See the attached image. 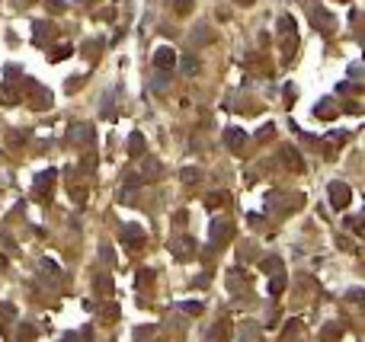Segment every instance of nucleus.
Returning <instances> with one entry per match:
<instances>
[{
    "label": "nucleus",
    "instance_id": "1",
    "mask_svg": "<svg viewBox=\"0 0 365 342\" xmlns=\"http://www.w3.org/2000/svg\"><path fill=\"white\" fill-rule=\"evenodd\" d=\"M154 64H157V68H170V64H173V54H170V48H160V51L154 54Z\"/></svg>",
    "mask_w": 365,
    "mask_h": 342
},
{
    "label": "nucleus",
    "instance_id": "2",
    "mask_svg": "<svg viewBox=\"0 0 365 342\" xmlns=\"http://www.w3.org/2000/svg\"><path fill=\"white\" fill-rule=\"evenodd\" d=\"M330 192H333V202H336V205H346V202H349V189H346V186H333Z\"/></svg>",
    "mask_w": 365,
    "mask_h": 342
}]
</instances>
